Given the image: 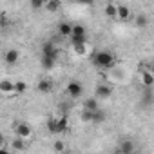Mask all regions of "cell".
<instances>
[{
  "mask_svg": "<svg viewBox=\"0 0 154 154\" xmlns=\"http://www.w3.org/2000/svg\"><path fill=\"white\" fill-rule=\"evenodd\" d=\"M93 62L96 67L100 69H109L114 65V54L109 53V51H98L94 56H93Z\"/></svg>",
  "mask_w": 154,
  "mask_h": 154,
  "instance_id": "1",
  "label": "cell"
},
{
  "mask_svg": "<svg viewBox=\"0 0 154 154\" xmlns=\"http://www.w3.org/2000/svg\"><path fill=\"white\" fill-rule=\"evenodd\" d=\"M112 93H114L112 85H107V84H100V85H96V89H94V96H96L98 100H107V98L112 96Z\"/></svg>",
  "mask_w": 154,
  "mask_h": 154,
  "instance_id": "2",
  "label": "cell"
},
{
  "mask_svg": "<svg viewBox=\"0 0 154 154\" xmlns=\"http://www.w3.org/2000/svg\"><path fill=\"white\" fill-rule=\"evenodd\" d=\"M42 56H49V58H58V47L53 40H47L42 45Z\"/></svg>",
  "mask_w": 154,
  "mask_h": 154,
  "instance_id": "3",
  "label": "cell"
},
{
  "mask_svg": "<svg viewBox=\"0 0 154 154\" xmlns=\"http://www.w3.org/2000/svg\"><path fill=\"white\" fill-rule=\"evenodd\" d=\"M85 35H87V31H85V27L84 26H80V24H76V26H72V33H71V42H84L85 40Z\"/></svg>",
  "mask_w": 154,
  "mask_h": 154,
  "instance_id": "4",
  "label": "cell"
},
{
  "mask_svg": "<svg viewBox=\"0 0 154 154\" xmlns=\"http://www.w3.org/2000/svg\"><path fill=\"white\" fill-rule=\"evenodd\" d=\"M67 94H69L71 98H80V96L84 94V87H82V84H78L76 80L69 82V84H67Z\"/></svg>",
  "mask_w": 154,
  "mask_h": 154,
  "instance_id": "5",
  "label": "cell"
},
{
  "mask_svg": "<svg viewBox=\"0 0 154 154\" xmlns=\"http://www.w3.org/2000/svg\"><path fill=\"white\" fill-rule=\"evenodd\" d=\"M31 134H33V129H31V125H29V123L22 122V123H18V125H17V136H18V138L27 140V138H31Z\"/></svg>",
  "mask_w": 154,
  "mask_h": 154,
  "instance_id": "6",
  "label": "cell"
},
{
  "mask_svg": "<svg viewBox=\"0 0 154 154\" xmlns=\"http://www.w3.org/2000/svg\"><path fill=\"white\" fill-rule=\"evenodd\" d=\"M18 58H20V53H18L17 49H9V51L4 54V60H6L8 65H15V63L18 62Z\"/></svg>",
  "mask_w": 154,
  "mask_h": 154,
  "instance_id": "7",
  "label": "cell"
},
{
  "mask_svg": "<svg viewBox=\"0 0 154 154\" xmlns=\"http://www.w3.org/2000/svg\"><path fill=\"white\" fill-rule=\"evenodd\" d=\"M71 33H72V24H69V22H62V24H58V35H60V36L69 38Z\"/></svg>",
  "mask_w": 154,
  "mask_h": 154,
  "instance_id": "8",
  "label": "cell"
},
{
  "mask_svg": "<svg viewBox=\"0 0 154 154\" xmlns=\"http://www.w3.org/2000/svg\"><path fill=\"white\" fill-rule=\"evenodd\" d=\"M67 127H69V118L63 114L62 118H56V134H62V132H65L67 131Z\"/></svg>",
  "mask_w": 154,
  "mask_h": 154,
  "instance_id": "9",
  "label": "cell"
},
{
  "mask_svg": "<svg viewBox=\"0 0 154 154\" xmlns=\"http://www.w3.org/2000/svg\"><path fill=\"white\" fill-rule=\"evenodd\" d=\"M0 93L15 94V82H11V80H2V82H0Z\"/></svg>",
  "mask_w": 154,
  "mask_h": 154,
  "instance_id": "10",
  "label": "cell"
},
{
  "mask_svg": "<svg viewBox=\"0 0 154 154\" xmlns=\"http://www.w3.org/2000/svg\"><path fill=\"white\" fill-rule=\"evenodd\" d=\"M134 143L131 141V140H123L122 141V145H120V149H118V152H122V154H132L134 152Z\"/></svg>",
  "mask_w": 154,
  "mask_h": 154,
  "instance_id": "11",
  "label": "cell"
},
{
  "mask_svg": "<svg viewBox=\"0 0 154 154\" xmlns=\"http://www.w3.org/2000/svg\"><path fill=\"white\" fill-rule=\"evenodd\" d=\"M116 17L125 22V20H129V17H131V9H129L127 6H116Z\"/></svg>",
  "mask_w": 154,
  "mask_h": 154,
  "instance_id": "12",
  "label": "cell"
},
{
  "mask_svg": "<svg viewBox=\"0 0 154 154\" xmlns=\"http://www.w3.org/2000/svg\"><path fill=\"white\" fill-rule=\"evenodd\" d=\"M51 91H53V82H51V80H40V82H38V93L47 94V93H51Z\"/></svg>",
  "mask_w": 154,
  "mask_h": 154,
  "instance_id": "13",
  "label": "cell"
},
{
  "mask_svg": "<svg viewBox=\"0 0 154 154\" xmlns=\"http://www.w3.org/2000/svg\"><path fill=\"white\" fill-rule=\"evenodd\" d=\"M141 82H143L145 87H152V85H154V76H152L150 71H143V74H141Z\"/></svg>",
  "mask_w": 154,
  "mask_h": 154,
  "instance_id": "14",
  "label": "cell"
},
{
  "mask_svg": "<svg viewBox=\"0 0 154 154\" xmlns=\"http://www.w3.org/2000/svg\"><path fill=\"white\" fill-rule=\"evenodd\" d=\"M84 109H87V111H96V109H100L98 98L94 96V98H89V100H85V103H84Z\"/></svg>",
  "mask_w": 154,
  "mask_h": 154,
  "instance_id": "15",
  "label": "cell"
},
{
  "mask_svg": "<svg viewBox=\"0 0 154 154\" xmlns=\"http://www.w3.org/2000/svg\"><path fill=\"white\" fill-rule=\"evenodd\" d=\"M11 147H13V150H26V140L17 136V140L11 141Z\"/></svg>",
  "mask_w": 154,
  "mask_h": 154,
  "instance_id": "16",
  "label": "cell"
},
{
  "mask_svg": "<svg viewBox=\"0 0 154 154\" xmlns=\"http://www.w3.org/2000/svg\"><path fill=\"white\" fill-rule=\"evenodd\" d=\"M54 63H56V58H49V56H42V67H44V69H47V71H51V69L54 67Z\"/></svg>",
  "mask_w": 154,
  "mask_h": 154,
  "instance_id": "17",
  "label": "cell"
},
{
  "mask_svg": "<svg viewBox=\"0 0 154 154\" xmlns=\"http://www.w3.org/2000/svg\"><path fill=\"white\" fill-rule=\"evenodd\" d=\"M60 0H47V4H45V9L47 11H51V13H54V11H58L60 9Z\"/></svg>",
  "mask_w": 154,
  "mask_h": 154,
  "instance_id": "18",
  "label": "cell"
},
{
  "mask_svg": "<svg viewBox=\"0 0 154 154\" xmlns=\"http://www.w3.org/2000/svg\"><path fill=\"white\" fill-rule=\"evenodd\" d=\"M103 120H105V114H103L100 109L93 111V120H91V123H102Z\"/></svg>",
  "mask_w": 154,
  "mask_h": 154,
  "instance_id": "19",
  "label": "cell"
},
{
  "mask_svg": "<svg viewBox=\"0 0 154 154\" xmlns=\"http://www.w3.org/2000/svg\"><path fill=\"white\" fill-rule=\"evenodd\" d=\"M72 47H74V51L78 53V54H84L85 51H87V45H85V40L84 42H72Z\"/></svg>",
  "mask_w": 154,
  "mask_h": 154,
  "instance_id": "20",
  "label": "cell"
},
{
  "mask_svg": "<svg viewBox=\"0 0 154 154\" xmlns=\"http://www.w3.org/2000/svg\"><path fill=\"white\" fill-rule=\"evenodd\" d=\"M143 103L145 105H150L152 103V87H147L145 93H143Z\"/></svg>",
  "mask_w": 154,
  "mask_h": 154,
  "instance_id": "21",
  "label": "cell"
},
{
  "mask_svg": "<svg viewBox=\"0 0 154 154\" xmlns=\"http://www.w3.org/2000/svg\"><path fill=\"white\" fill-rule=\"evenodd\" d=\"M27 89L26 82H15V94H24Z\"/></svg>",
  "mask_w": 154,
  "mask_h": 154,
  "instance_id": "22",
  "label": "cell"
},
{
  "mask_svg": "<svg viewBox=\"0 0 154 154\" xmlns=\"http://www.w3.org/2000/svg\"><path fill=\"white\" fill-rule=\"evenodd\" d=\"M105 15H107L109 18H114V17H116V6H114V4H107V6H105Z\"/></svg>",
  "mask_w": 154,
  "mask_h": 154,
  "instance_id": "23",
  "label": "cell"
},
{
  "mask_svg": "<svg viewBox=\"0 0 154 154\" xmlns=\"http://www.w3.org/2000/svg\"><path fill=\"white\" fill-rule=\"evenodd\" d=\"M147 24H149V18H147L145 15H140V17L136 18V26H138V27L143 29V27H147Z\"/></svg>",
  "mask_w": 154,
  "mask_h": 154,
  "instance_id": "24",
  "label": "cell"
},
{
  "mask_svg": "<svg viewBox=\"0 0 154 154\" xmlns=\"http://www.w3.org/2000/svg\"><path fill=\"white\" fill-rule=\"evenodd\" d=\"M47 131L53 132V134H56V118H49L47 120Z\"/></svg>",
  "mask_w": 154,
  "mask_h": 154,
  "instance_id": "25",
  "label": "cell"
},
{
  "mask_svg": "<svg viewBox=\"0 0 154 154\" xmlns=\"http://www.w3.org/2000/svg\"><path fill=\"white\" fill-rule=\"evenodd\" d=\"M31 9L33 11H38V9H42L44 8V0H31Z\"/></svg>",
  "mask_w": 154,
  "mask_h": 154,
  "instance_id": "26",
  "label": "cell"
},
{
  "mask_svg": "<svg viewBox=\"0 0 154 154\" xmlns=\"http://www.w3.org/2000/svg\"><path fill=\"white\" fill-rule=\"evenodd\" d=\"M63 149H65V145H63L62 141H56V143L53 145V150H54V152H62Z\"/></svg>",
  "mask_w": 154,
  "mask_h": 154,
  "instance_id": "27",
  "label": "cell"
},
{
  "mask_svg": "<svg viewBox=\"0 0 154 154\" xmlns=\"http://www.w3.org/2000/svg\"><path fill=\"white\" fill-rule=\"evenodd\" d=\"M8 24H9V20H8L6 17H0V27H6Z\"/></svg>",
  "mask_w": 154,
  "mask_h": 154,
  "instance_id": "28",
  "label": "cell"
},
{
  "mask_svg": "<svg viewBox=\"0 0 154 154\" xmlns=\"http://www.w3.org/2000/svg\"><path fill=\"white\" fill-rule=\"evenodd\" d=\"M78 4H84V6H91L93 4V0H76Z\"/></svg>",
  "mask_w": 154,
  "mask_h": 154,
  "instance_id": "29",
  "label": "cell"
},
{
  "mask_svg": "<svg viewBox=\"0 0 154 154\" xmlns=\"http://www.w3.org/2000/svg\"><path fill=\"white\" fill-rule=\"evenodd\" d=\"M2 145H4V136L0 134V152H4V147Z\"/></svg>",
  "mask_w": 154,
  "mask_h": 154,
  "instance_id": "30",
  "label": "cell"
}]
</instances>
